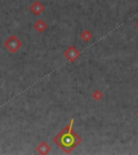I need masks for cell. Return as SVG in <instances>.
<instances>
[{
  "label": "cell",
  "instance_id": "obj_1",
  "mask_svg": "<svg viewBox=\"0 0 138 155\" xmlns=\"http://www.w3.org/2000/svg\"><path fill=\"white\" fill-rule=\"evenodd\" d=\"M71 127H72V122L70 123L69 129L66 133H64L63 136L61 137V144L65 148H71L76 144V138L71 133Z\"/></svg>",
  "mask_w": 138,
  "mask_h": 155
},
{
  "label": "cell",
  "instance_id": "obj_2",
  "mask_svg": "<svg viewBox=\"0 0 138 155\" xmlns=\"http://www.w3.org/2000/svg\"><path fill=\"white\" fill-rule=\"evenodd\" d=\"M5 48L11 52V53H15V52L21 48L22 43H21V41H19V39H17L15 36H11L9 39H8L7 41H5Z\"/></svg>",
  "mask_w": 138,
  "mask_h": 155
},
{
  "label": "cell",
  "instance_id": "obj_3",
  "mask_svg": "<svg viewBox=\"0 0 138 155\" xmlns=\"http://www.w3.org/2000/svg\"><path fill=\"white\" fill-rule=\"evenodd\" d=\"M32 10L34 11L35 13H36V14H38V13L41 12V7H40V5H39V3H36L35 5H32Z\"/></svg>",
  "mask_w": 138,
  "mask_h": 155
}]
</instances>
